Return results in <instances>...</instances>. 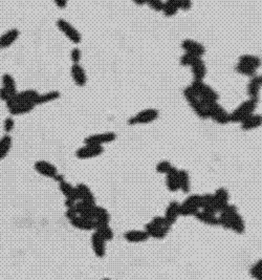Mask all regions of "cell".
Here are the masks:
<instances>
[{
	"mask_svg": "<svg viewBox=\"0 0 262 280\" xmlns=\"http://www.w3.org/2000/svg\"><path fill=\"white\" fill-rule=\"evenodd\" d=\"M90 242L94 255L99 258H103L106 254V240L102 238L97 232H94L91 235Z\"/></svg>",
	"mask_w": 262,
	"mask_h": 280,
	"instance_id": "16",
	"label": "cell"
},
{
	"mask_svg": "<svg viewBox=\"0 0 262 280\" xmlns=\"http://www.w3.org/2000/svg\"><path fill=\"white\" fill-rule=\"evenodd\" d=\"M240 126H241V129H243L245 131L257 129L262 126V116L261 114L253 113L250 117L244 119L241 123H240Z\"/></svg>",
	"mask_w": 262,
	"mask_h": 280,
	"instance_id": "24",
	"label": "cell"
},
{
	"mask_svg": "<svg viewBox=\"0 0 262 280\" xmlns=\"http://www.w3.org/2000/svg\"><path fill=\"white\" fill-rule=\"evenodd\" d=\"M179 176V190L185 193H189L191 190V182L190 176L186 170H179L178 172Z\"/></svg>",
	"mask_w": 262,
	"mask_h": 280,
	"instance_id": "36",
	"label": "cell"
},
{
	"mask_svg": "<svg viewBox=\"0 0 262 280\" xmlns=\"http://www.w3.org/2000/svg\"><path fill=\"white\" fill-rule=\"evenodd\" d=\"M124 238L131 243H140L148 240L149 236L145 230H130L124 234Z\"/></svg>",
	"mask_w": 262,
	"mask_h": 280,
	"instance_id": "23",
	"label": "cell"
},
{
	"mask_svg": "<svg viewBox=\"0 0 262 280\" xmlns=\"http://www.w3.org/2000/svg\"><path fill=\"white\" fill-rule=\"evenodd\" d=\"M259 280H262V278H260V279H259Z\"/></svg>",
	"mask_w": 262,
	"mask_h": 280,
	"instance_id": "52",
	"label": "cell"
},
{
	"mask_svg": "<svg viewBox=\"0 0 262 280\" xmlns=\"http://www.w3.org/2000/svg\"><path fill=\"white\" fill-rule=\"evenodd\" d=\"M103 152H104L103 146L84 144V146L80 147L77 150L76 156L79 160H90L101 155Z\"/></svg>",
	"mask_w": 262,
	"mask_h": 280,
	"instance_id": "12",
	"label": "cell"
},
{
	"mask_svg": "<svg viewBox=\"0 0 262 280\" xmlns=\"http://www.w3.org/2000/svg\"><path fill=\"white\" fill-rule=\"evenodd\" d=\"M179 170L173 167L168 173L166 174V186L170 192H176L179 190Z\"/></svg>",
	"mask_w": 262,
	"mask_h": 280,
	"instance_id": "22",
	"label": "cell"
},
{
	"mask_svg": "<svg viewBox=\"0 0 262 280\" xmlns=\"http://www.w3.org/2000/svg\"><path fill=\"white\" fill-rule=\"evenodd\" d=\"M184 0H166L164 2L163 14L166 17H173L180 10Z\"/></svg>",
	"mask_w": 262,
	"mask_h": 280,
	"instance_id": "29",
	"label": "cell"
},
{
	"mask_svg": "<svg viewBox=\"0 0 262 280\" xmlns=\"http://www.w3.org/2000/svg\"><path fill=\"white\" fill-rule=\"evenodd\" d=\"M65 216L69 220L70 225L76 229L81 230V231H92L96 228V221L80 216L75 211L74 208H69L65 212Z\"/></svg>",
	"mask_w": 262,
	"mask_h": 280,
	"instance_id": "5",
	"label": "cell"
},
{
	"mask_svg": "<svg viewBox=\"0 0 262 280\" xmlns=\"http://www.w3.org/2000/svg\"><path fill=\"white\" fill-rule=\"evenodd\" d=\"M59 98H60V92L59 91H57V90L49 91V92L44 93V95H40L39 96V98L37 100V105L52 102V101H55V100L59 99Z\"/></svg>",
	"mask_w": 262,
	"mask_h": 280,
	"instance_id": "38",
	"label": "cell"
},
{
	"mask_svg": "<svg viewBox=\"0 0 262 280\" xmlns=\"http://www.w3.org/2000/svg\"><path fill=\"white\" fill-rule=\"evenodd\" d=\"M54 2L58 6V8L61 9V10L66 8V5H67V0H54Z\"/></svg>",
	"mask_w": 262,
	"mask_h": 280,
	"instance_id": "47",
	"label": "cell"
},
{
	"mask_svg": "<svg viewBox=\"0 0 262 280\" xmlns=\"http://www.w3.org/2000/svg\"><path fill=\"white\" fill-rule=\"evenodd\" d=\"M109 219H110V215H109L108 211L104 208L96 205V208H94V221H96V224H109Z\"/></svg>",
	"mask_w": 262,
	"mask_h": 280,
	"instance_id": "35",
	"label": "cell"
},
{
	"mask_svg": "<svg viewBox=\"0 0 262 280\" xmlns=\"http://www.w3.org/2000/svg\"><path fill=\"white\" fill-rule=\"evenodd\" d=\"M179 216H180V204L175 202V200H173V202H171L168 205V207L166 208L164 218L167 222V225L171 228L174 224H175Z\"/></svg>",
	"mask_w": 262,
	"mask_h": 280,
	"instance_id": "14",
	"label": "cell"
},
{
	"mask_svg": "<svg viewBox=\"0 0 262 280\" xmlns=\"http://www.w3.org/2000/svg\"><path fill=\"white\" fill-rule=\"evenodd\" d=\"M208 119L213 120L215 123L225 125L230 123V113L218 102L209 103L207 106Z\"/></svg>",
	"mask_w": 262,
	"mask_h": 280,
	"instance_id": "7",
	"label": "cell"
},
{
	"mask_svg": "<svg viewBox=\"0 0 262 280\" xmlns=\"http://www.w3.org/2000/svg\"><path fill=\"white\" fill-rule=\"evenodd\" d=\"M54 179H55V181H56L57 183H61L62 181H64V176H63L62 174H59V173H58V174H57V176H56Z\"/></svg>",
	"mask_w": 262,
	"mask_h": 280,
	"instance_id": "49",
	"label": "cell"
},
{
	"mask_svg": "<svg viewBox=\"0 0 262 280\" xmlns=\"http://www.w3.org/2000/svg\"><path fill=\"white\" fill-rule=\"evenodd\" d=\"M70 75L76 85L80 86V87H83V86L86 85L87 82L86 71L81 65H80V63L72 64V66L70 68Z\"/></svg>",
	"mask_w": 262,
	"mask_h": 280,
	"instance_id": "18",
	"label": "cell"
},
{
	"mask_svg": "<svg viewBox=\"0 0 262 280\" xmlns=\"http://www.w3.org/2000/svg\"><path fill=\"white\" fill-rule=\"evenodd\" d=\"M132 2H133L134 4H136V5L141 6V5H145V4H146V0H132Z\"/></svg>",
	"mask_w": 262,
	"mask_h": 280,
	"instance_id": "48",
	"label": "cell"
},
{
	"mask_svg": "<svg viewBox=\"0 0 262 280\" xmlns=\"http://www.w3.org/2000/svg\"><path fill=\"white\" fill-rule=\"evenodd\" d=\"M57 27L59 28V31L62 32L65 37L69 39L72 43H75V44H79V43L82 41V36L80 34V32L65 19H58Z\"/></svg>",
	"mask_w": 262,
	"mask_h": 280,
	"instance_id": "9",
	"label": "cell"
},
{
	"mask_svg": "<svg viewBox=\"0 0 262 280\" xmlns=\"http://www.w3.org/2000/svg\"><path fill=\"white\" fill-rule=\"evenodd\" d=\"M219 226L225 230H232L237 234H242L245 230L243 218L240 216L237 208L233 205H229L219 212Z\"/></svg>",
	"mask_w": 262,
	"mask_h": 280,
	"instance_id": "1",
	"label": "cell"
},
{
	"mask_svg": "<svg viewBox=\"0 0 262 280\" xmlns=\"http://www.w3.org/2000/svg\"><path fill=\"white\" fill-rule=\"evenodd\" d=\"M200 210V195L193 194L188 196L180 204V215L183 216H194Z\"/></svg>",
	"mask_w": 262,
	"mask_h": 280,
	"instance_id": "10",
	"label": "cell"
},
{
	"mask_svg": "<svg viewBox=\"0 0 262 280\" xmlns=\"http://www.w3.org/2000/svg\"><path fill=\"white\" fill-rule=\"evenodd\" d=\"M191 6H192V1H191V0H184L183 3H181L180 10H181V11H188V10L191 9Z\"/></svg>",
	"mask_w": 262,
	"mask_h": 280,
	"instance_id": "46",
	"label": "cell"
},
{
	"mask_svg": "<svg viewBox=\"0 0 262 280\" xmlns=\"http://www.w3.org/2000/svg\"><path fill=\"white\" fill-rule=\"evenodd\" d=\"M239 63L244 64V65L252 67L254 69H258V67H260L261 65V59L257 56H254V55H242L239 57Z\"/></svg>",
	"mask_w": 262,
	"mask_h": 280,
	"instance_id": "32",
	"label": "cell"
},
{
	"mask_svg": "<svg viewBox=\"0 0 262 280\" xmlns=\"http://www.w3.org/2000/svg\"><path fill=\"white\" fill-rule=\"evenodd\" d=\"M36 107L34 103L30 102H19L14 104L13 106L9 107V112L12 114V116H21V114H25L31 112Z\"/></svg>",
	"mask_w": 262,
	"mask_h": 280,
	"instance_id": "27",
	"label": "cell"
},
{
	"mask_svg": "<svg viewBox=\"0 0 262 280\" xmlns=\"http://www.w3.org/2000/svg\"><path fill=\"white\" fill-rule=\"evenodd\" d=\"M2 87L5 89H8L10 92L14 93V95L17 93L16 82L10 74H4L2 76Z\"/></svg>",
	"mask_w": 262,
	"mask_h": 280,
	"instance_id": "37",
	"label": "cell"
},
{
	"mask_svg": "<svg viewBox=\"0 0 262 280\" xmlns=\"http://www.w3.org/2000/svg\"><path fill=\"white\" fill-rule=\"evenodd\" d=\"M94 208H96V205H88L82 202H77L74 209L80 216L94 220Z\"/></svg>",
	"mask_w": 262,
	"mask_h": 280,
	"instance_id": "25",
	"label": "cell"
},
{
	"mask_svg": "<svg viewBox=\"0 0 262 280\" xmlns=\"http://www.w3.org/2000/svg\"><path fill=\"white\" fill-rule=\"evenodd\" d=\"M164 0H146V4L155 12H162L164 8Z\"/></svg>",
	"mask_w": 262,
	"mask_h": 280,
	"instance_id": "42",
	"label": "cell"
},
{
	"mask_svg": "<svg viewBox=\"0 0 262 280\" xmlns=\"http://www.w3.org/2000/svg\"><path fill=\"white\" fill-rule=\"evenodd\" d=\"M184 97L187 100L189 106L191 107V109L194 111L196 116L202 120L208 119V114H207L208 103H206L201 98H199L197 95H196L195 91L193 90V88L190 85L184 89Z\"/></svg>",
	"mask_w": 262,
	"mask_h": 280,
	"instance_id": "2",
	"label": "cell"
},
{
	"mask_svg": "<svg viewBox=\"0 0 262 280\" xmlns=\"http://www.w3.org/2000/svg\"><path fill=\"white\" fill-rule=\"evenodd\" d=\"M200 210L214 214L217 213L213 194H209V193H207V194L200 195Z\"/></svg>",
	"mask_w": 262,
	"mask_h": 280,
	"instance_id": "31",
	"label": "cell"
},
{
	"mask_svg": "<svg viewBox=\"0 0 262 280\" xmlns=\"http://www.w3.org/2000/svg\"><path fill=\"white\" fill-rule=\"evenodd\" d=\"M235 69H236V71L239 75L249 77V78H253V77L256 76V74H257L256 69L246 66V65H244V64H241V63H239V62L236 64Z\"/></svg>",
	"mask_w": 262,
	"mask_h": 280,
	"instance_id": "39",
	"label": "cell"
},
{
	"mask_svg": "<svg viewBox=\"0 0 262 280\" xmlns=\"http://www.w3.org/2000/svg\"><path fill=\"white\" fill-rule=\"evenodd\" d=\"M12 147V138L10 134H4L0 139V161L5 159Z\"/></svg>",
	"mask_w": 262,
	"mask_h": 280,
	"instance_id": "34",
	"label": "cell"
},
{
	"mask_svg": "<svg viewBox=\"0 0 262 280\" xmlns=\"http://www.w3.org/2000/svg\"><path fill=\"white\" fill-rule=\"evenodd\" d=\"M35 170L38 172L42 176H45L47 178H55L58 174V169L53 164L46 161H38L34 165Z\"/></svg>",
	"mask_w": 262,
	"mask_h": 280,
	"instance_id": "15",
	"label": "cell"
},
{
	"mask_svg": "<svg viewBox=\"0 0 262 280\" xmlns=\"http://www.w3.org/2000/svg\"><path fill=\"white\" fill-rule=\"evenodd\" d=\"M257 105L258 101H255V100L252 99L246 100V101L237 106L236 108L230 113V121L233 122V123L240 124L244 119L250 117L251 114L255 112V109L257 108Z\"/></svg>",
	"mask_w": 262,
	"mask_h": 280,
	"instance_id": "4",
	"label": "cell"
},
{
	"mask_svg": "<svg viewBox=\"0 0 262 280\" xmlns=\"http://www.w3.org/2000/svg\"><path fill=\"white\" fill-rule=\"evenodd\" d=\"M195 218L198 221L202 222V224L208 226H219V220H218V216L214 213H210L199 210L195 215Z\"/></svg>",
	"mask_w": 262,
	"mask_h": 280,
	"instance_id": "28",
	"label": "cell"
},
{
	"mask_svg": "<svg viewBox=\"0 0 262 280\" xmlns=\"http://www.w3.org/2000/svg\"><path fill=\"white\" fill-rule=\"evenodd\" d=\"M94 232H97L102 238H104L106 241L112 240L113 232L111 228L109 227V224H96Z\"/></svg>",
	"mask_w": 262,
	"mask_h": 280,
	"instance_id": "33",
	"label": "cell"
},
{
	"mask_svg": "<svg viewBox=\"0 0 262 280\" xmlns=\"http://www.w3.org/2000/svg\"><path fill=\"white\" fill-rule=\"evenodd\" d=\"M180 46L184 49V52L186 54L192 55L195 57H199V58H201V57L206 53L205 46H203L201 43L195 41L193 39H185L183 42H181Z\"/></svg>",
	"mask_w": 262,
	"mask_h": 280,
	"instance_id": "13",
	"label": "cell"
},
{
	"mask_svg": "<svg viewBox=\"0 0 262 280\" xmlns=\"http://www.w3.org/2000/svg\"><path fill=\"white\" fill-rule=\"evenodd\" d=\"M59 189L61 191L62 194L65 196V199H69L72 200V202H79V194H78V191L76 187L72 186L71 184L67 183L66 181H62L61 183H59Z\"/></svg>",
	"mask_w": 262,
	"mask_h": 280,
	"instance_id": "21",
	"label": "cell"
},
{
	"mask_svg": "<svg viewBox=\"0 0 262 280\" xmlns=\"http://www.w3.org/2000/svg\"><path fill=\"white\" fill-rule=\"evenodd\" d=\"M14 127H15V121H14L13 118H6L4 120V123H3V128H4V131L6 132V134H9L10 132L13 131Z\"/></svg>",
	"mask_w": 262,
	"mask_h": 280,
	"instance_id": "43",
	"label": "cell"
},
{
	"mask_svg": "<svg viewBox=\"0 0 262 280\" xmlns=\"http://www.w3.org/2000/svg\"><path fill=\"white\" fill-rule=\"evenodd\" d=\"M172 168H173V166H172L170 162H168V161H161V162L157 163L156 167H155V170H156L157 173H161V174H165L166 175Z\"/></svg>",
	"mask_w": 262,
	"mask_h": 280,
	"instance_id": "40",
	"label": "cell"
},
{
	"mask_svg": "<svg viewBox=\"0 0 262 280\" xmlns=\"http://www.w3.org/2000/svg\"><path fill=\"white\" fill-rule=\"evenodd\" d=\"M101 280H110V279H108V278H104V279H101Z\"/></svg>",
	"mask_w": 262,
	"mask_h": 280,
	"instance_id": "51",
	"label": "cell"
},
{
	"mask_svg": "<svg viewBox=\"0 0 262 280\" xmlns=\"http://www.w3.org/2000/svg\"><path fill=\"white\" fill-rule=\"evenodd\" d=\"M191 87L195 91L196 95L199 98H201L206 103H212V102H217L219 96L214 90L211 86L206 84L203 81H194L191 83Z\"/></svg>",
	"mask_w": 262,
	"mask_h": 280,
	"instance_id": "6",
	"label": "cell"
},
{
	"mask_svg": "<svg viewBox=\"0 0 262 280\" xmlns=\"http://www.w3.org/2000/svg\"><path fill=\"white\" fill-rule=\"evenodd\" d=\"M170 227L167 225L164 216H155L145 226V231L147 232L149 238L163 239L170 231Z\"/></svg>",
	"mask_w": 262,
	"mask_h": 280,
	"instance_id": "3",
	"label": "cell"
},
{
	"mask_svg": "<svg viewBox=\"0 0 262 280\" xmlns=\"http://www.w3.org/2000/svg\"><path fill=\"white\" fill-rule=\"evenodd\" d=\"M213 195H214V202H215L217 213H219L220 211L224 209L225 207L230 205L229 204V193L225 189L223 188L217 189Z\"/></svg>",
	"mask_w": 262,
	"mask_h": 280,
	"instance_id": "20",
	"label": "cell"
},
{
	"mask_svg": "<svg viewBox=\"0 0 262 280\" xmlns=\"http://www.w3.org/2000/svg\"><path fill=\"white\" fill-rule=\"evenodd\" d=\"M78 194H79V202H82L88 205H96V198H94L93 193L89 189V187L85 184H78L76 186Z\"/></svg>",
	"mask_w": 262,
	"mask_h": 280,
	"instance_id": "17",
	"label": "cell"
},
{
	"mask_svg": "<svg viewBox=\"0 0 262 280\" xmlns=\"http://www.w3.org/2000/svg\"><path fill=\"white\" fill-rule=\"evenodd\" d=\"M260 88H261V85L258 81L257 76L251 78V80H250L249 84H247V87H246V91H247V96H249V99L255 100V101H259Z\"/></svg>",
	"mask_w": 262,
	"mask_h": 280,
	"instance_id": "30",
	"label": "cell"
},
{
	"mask_svg": "<svg viewBox=\"0 0 262 280\" xmlns=\"http://www.w3.org/2000/svg\"><path fill=\"white\" fill-rule=\"evenodd\" d=\"M15 95H16V93H15ZM15 95H14V93H12V92H10L8 89L3 88V87L0 88V99H1L2 101H4L5 103L8 102L9 100H11Z\"/></svg>",
	"mask_w": 262,
	"mask_h": 280,
	"instance_id": "45",
	"label": "cell"
},
{
	"mask_svg": "<svg viewBox=\"0 0 262 280\" xmlns=\"http://www.w3.org/2000/svg\"><path fill=\"white\" fill-rule=\"evenodd\" d=\"M250 274L253 278L259 280L262 278V259L255 263L250 270Z\"/></svg>",
	"mask_w": 262,
	"mask_h": 280,
	"instance_id": "41",
	"label": "cell"
},
{
	"mask_svg": "<svg viewBox=\"0 0 262 280\" xmlns=\"http://www.w3.org/2000/svg\"><path fill=\"white\" fill-rule=\"evenodd\" d=\"M257 78H258V81H259V83H260V85H261V87H262V75L257 76Z\"/></svg>",
	"mask_w": 262,
	"mask_h": 280,
	"instance_id": "50",
	"label": "cell"
},
{
	"mask_svg": "<svg viewBox=\"0 0 262 280\" xmlns=\"http://www.w3.org/2000/svg\"><path fill=\"white\" fill-rule=\"evenodd\" d=\"M20 32L17 28H12L8 32H5L1 37H0V48L4 49L10 47L14 42H15L19 38Z\"/></svg>",
	"mask_w": 262,
	"mask_h": 280,
	"instance_id": "26",
	"label": "cell"
},
{
	"mask_svg": "<svg viewBox=\"0 0 262 280\" xmlns=\"http://www.w3.org/2000/svg\"><path fill=\"white\" fill-rule=\"evenodd\" d=\"M194 81H203L207 74L206 64L201 58H196L190 65Z\"/></svg>",
	"mask_w": 262,
	"mask_h": 280,
	"instance_id": "19",
	"label": "cell"
},
{
	"mask_svg": "<svg viewBox=\"0 0 262 280\" xmlns=\"http://www.w3.org/2000/svg\"><path fill=\"white\" fill-rule=\"evenodd\" d=\"M81 57H82V54H81V51H80V48L75 47V48L71 49L70 59H71L72 63L78 64L80 62V60H81Z\"/></svg>",
	"mask_w": 262,
	"mask_h": 280,
	"instance_id": "44",
	"label": "cell"
},
{
	"mask_svg": "<svg viewBox=\"0 0 262 280\" xmlns=\"http://www.w3.org/2000/svg\"><path fill=\"white\" fill-rule=\"evenodd\" d=\"M116 139V134L114 132H103V133H96L88 135L84 140V144L88 145H96V146H103L105 144L112 143Z\"/></svg>",
	"mask_w": 262,
	"mask_h": 280,
	"instance_id": "11",
	"label": "cell"
},
{
	"mask_svg": "<svg viewBox=\"0 0 262 280\" xmlns=\"http://www.w3.org/2000/svg\"><path fill=\"white\" fill-rule=\"evenodd\" d=\"M158 118V112L154 108H147L137 112L134 116L128 120V124L131 126L134 125H145L154 122Z\"/></svg>",
	"mask_w": 262,
	"mask_h": 280,
	"instance_id": "8",
	"label": "cell"
}]
</instances>
